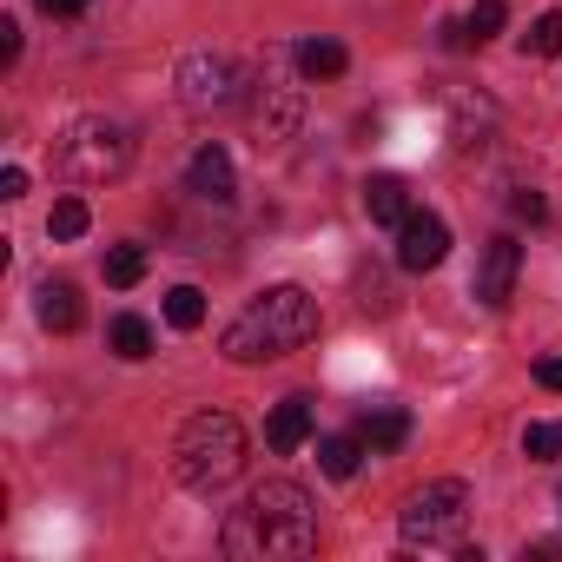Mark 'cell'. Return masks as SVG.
<instances>
[{
	"label": "cell",
	"mask_w": 562,
	"mask_h": 562,
	"mask_svg": "<svg viewBox=\"0 0 562 562\" xmlns=\"http://www.w3.org/2000/svg\"><path fill=\"white\" fill-rule=\"evenodd\" d=\"M225 555L238 562H285V555H312L318 549V503L305 483L271 476L245 496V509L225 516Z\"/></svg>",
	"instance_id": "6da1fadb"
},
{
	"label": "cell",
	"mask_w": 562,
	"mask_h": 562,
	"mask_svg": "<svg viewBox=\"0 0 562 562\" xmlns=\"http://www.w3.org/2000/svg\"><path fill=\"white\" fill-rule=\"evenodd\" d=\"M312 338H318V299H312L305 285H271L265 299H251V305L225 325L218 351H225L232 364H271V358H285V351H299V345H312Z\"/></svg>",
	"instance_id": "7a4b0ae2"
},
{
	"label": "cell",
	"mask_w": 562,
	"mask_h": 562,
	"mask_svg": "<svg viewBox=\"0 0 562 562\" xmlns=\"http://www.w3.org/2000/svg\"><path fill=\"white\" fill-rule=\"evenodd\" d=\"M238 470H245V430H238V417H232V411H199V417H186V430H179V443H172V476H179L186 490L212 496V490H225Z\"/></svg>",
	"instance_id": "3957f363"
},
{
	"label": "cell",
	"mask_w": 562,
	"mask_h": 562,
	"mask_svg": "<svg viewBox=\"0 0 562 562\" xmlns=\"http://www.w3.org/2000/svg\"><path fill=\"white\" fill-rule=\"evenodd\" d=\"M463 522H470V483H457V476L424 483L404 503V516H397V529H404L411 549H450L463 536Z\"/></svg>",
	"instance_id": "277c9868"
},
{
	"label": "cell",
	"mask_w": 562,
	"mask_h": 562,
	"mask_svg": "<svg viewBox=\"0 0 562 562\" xmlns=\"http://www.w3.org/2000/svg\"><path fill=\"white\" fill-rule=\"evenodd\" d=\"M133 166V133L120 120H80L67 139H60V172L80 179V186H100V179H120Z\"/></svg>",
	"instance_id": "5b68a950"
},
{
	"label": "cell",
	"mask_w": 562,
	"mask_h": 562,
	"mask_svg": "<svg viewBox=\"0 0 562 562\" xmlns=\"http://www.w3.org/2000/svg\"><path fill=\"white\" fill-rule=\"evenodd\" d=\"M245 100V74L225 60V54H186L179 60V106L186 113H232Z\"/></svg>",
	"instance_id": "8992f818"
},
{
	"label": "cell",
	"mask_w": 562,
	"mask_h": 562,
	"mask_svg": "<svg viewBox=\"0 0 562 562\" xmlns=\"http://www.w3.org/2000/svg\"><path fill=\"white\" fill-rule=\"evenodd\" d=\"M516 271H522V245H516L509 232H503V238H490V245H483V265H476V285H470L483 312H503V305H509Z\"/></svg>",
	"instance_id": "52a82bcc"
},
{
	"label": "cell",
	"mask_w": 562,
	"mask_h": 562,
	"mask_svg": "<svg viewBox=\"0 0 562 562\" xmlns=\"http://www.w3.org/2000/svg\"><path fill=\"white\" fill-rule=\"evenodd\" d=\"M443 251H450V225H443L437 212H417V205H411V218L397 225V265H404V271H437Z\"/></svg>",
	"instance_id": "ba28073f"
},
{
	"label": "cell",
	"mask_w": 562,
	"mask_h": 562,
	"mask_svg": "<svg viewBox=\"0 0 562 562\" xmlns=\"http://www.w3.org/2000/svg\"><path fill=\"white\" fill-rule=\"evenodd\" d=\"M186 192H192V199H205V205H232V199H238V172H232V153L205 139V146L186 159Z\"/></svg>",
	"instance_id": "9c48e42d"
},
{
	"label": "cell",
	"mask_w": 562,
	"mask_h": 562,
	"mask_svg": "<svg viewBox=\"0 0 562 562\" xmlns=\"http://www.w3.org/2000/svg\"><path fill=\"white\" fill-rule=\"evenodd\" d=\"M265 443L278 450V457H292V450H305L312 443V397H285L271 417H265Z\"/></svg>",
	"instance_id": "30bf717a"
},
{
	"label": "cell",
	"mask_w": 562,
	"mask_h": 562,
	"mask_svg": "<svg viewBox=\"0 0 562 562\" xmlns=\"http://www.w3.org/2000/svg\"><path fill=\"white\" fill-rule=\"evenodd\" d=\"M292 126H299V87L265 80V87H258V133H265V139H285Z\"/></svg>",
	"instance_id": "8fae6325"
},
{
	"label": "cell",
	"mask_w": 562,
	"mask_h": 562,
	"mask_svg": "<svg viewBox=\"0 0 562 562\" xmlns=\"http://www.w3.org/2000/svg\"><path fill=\"white\" fill-rule=\"evenodd\" d=\"M364 212H371L378 225H404V218H411V186H404L397 172H371V179H364Z\"/></svg>",
	"instance_id": "7c38bea8"
},
{
	"label": "cell",
	"mask_w": 562,
	"mask_h": 562,
	"mask_svg": "<svg viewBox=\"0 0 562 562\" xmlns=\"http://www.w3.org/2000/svg\"><path fill=\"white\" fill-rule=\"evenodd\" d=\"M292 60H299V74H305V80H338V74L351 67L345 41H331V34H312V41H299V47H292Z\"/></svg>",
	"instance_id": "4fadbf2b"
},
{
	"label": "cell",
	"mask_w": 562,
	"mask_h": 562,
	"mask_svg": "<svg viewBox=\"0 0 562 562\" xmlns=\"http://www.w3.org/2000/svg\"><path fill=\"white\" fill-rule=\"evenodd\" d=\"M34 318H41L47 331H74V325H80V292L67 285V278H47V285L34 292Z\"/></svg>",
	"instance_id": "5bb4252c"
},
{
	"label": "cell",
	"mask_w": 562,
	"mask_h": 562,
	"mask_svg": "<svg viewBox=\"0 0 562 562\" xmlns=\"http://www.w3.org/2000/svg\"><path fill=\"white\" fill-rule=\"evenodd\" d=\"M106 345H113L126 364H139V358H153V325H146V318H133V312H120V318L106 325Z\"/></svg>",
	"instance_id": "9a60e30c"
},
{
	"label": "cell",
	"mask_w": 562,
	"mask_h": 562,
	"mask_svg": "<svg viewBox=\"0 0 562 562\" xmlns=\"http://www.w3.org/2000/svg\"><path fill=\"white\" fill-rule=\"evenodd\" d=\"M364 437H325L318 443V470L331 476V483H345V476H358V463H364Z\"/></svg>",
	"instance_id": "2e32d148"
},
{
	"label": "cell",
	"mask_w": 562,
	"mask_h": 562,
	"mask_svg": "<svg viewBox=\"0 0 562 562\" xmlns=\"http://www.w3.org/2000/svg\"><path fill=\"white\" fill-rule=\"evenodd\" d=\"M358 437H364L378 457H384V450H404V437H411V417L384 404V411H371V417H364V430H358Z\"/></svg>",
	"instance_id": "e0dca14e"
},
{
	"label": "cell",
	"mask_w": 562,
	"mask_h": 562,
	"mask_svg": "<svg viewBox=\"0 0 562 562\" xmlns=\"http://www.w3.org/2000/svg\"><path fill=\"white\" fill-rule=\"evenodd\" d=\"M490 120H496L490 100H476V106L457 100V106H450V139H457V146H483V126H490Z\"/></svg>",
	"instance_id": "ac0fdd59"
},
{
	"label": "cell",
	"mask_w": 562,
	"mask_h": 562,
	"mask_svg": "<svg viewBox=\"0 0 562 562\" xmlns=\"http://www.w3.org/2000/svg\"><path fill=\"white\" fill-rule=\"evenodd\" d=\"M166 325L172 331H199L205 325V292L199 285H172L166 292Z\"/></svg>",
	"instance_id": "d6986e66"
},
{
	"label": "cell",
	"mask_w": 562,
	"mask_h": 562,
	"mask_svg": "<svg viewBox=\"0 0 562 562\" xmlns=\"http://www.w3.org/2000/svg\"><path fill=\"white\" fill-rule=\"evenodd\" d=\"M87 225H93V212H87V199H60V205L47 212V238H60V245H74V238H87Z\"/></svg>",
	"instance_id": "ffe728a7"
},
{
	"label": "cell",
	"mask_w": 562,
	"mask_h": 562,
	"mask_svg": "<svg viewBox=\"0 0 562 562\" xmlns=\"http://www.w3.org/2000/svg\"><path fill=\"white\" fill-rule=\"evenodd\" d=\"M139 278H146V251H139V245H113V251H106V285L133 292Z\"/></svg>",
	"instance_id": "44dd1931"
},
{
	"label": "cell",
	"mask_w": 562,
	"mask_h": 562,
	"mask_svg": "<svg viewBox=\"0 0 562 562\" xmlns=\"http://www.w3.org/2000/svg\"><path fill=\"white\" fill-rule=\"evenodd\" d=\"M522 54H536V60H555V54H562V14H536V27L522 34Z\"/></svg>",
	"instance_id": "7402d4cb"
},
{
	"label": "cell",
	"mask_w": 562,
	"mask_h": 562,
	"mask_svg": "<svg viewBox=\"0 0 562 562\" xmlns=\"http://www.w3.org/2000/svg\"><path fill=\"white\" fill-rule=\"evenodd\" d=\"M503 21H509L503 0H476V8L463 14V27H470V41H476V47H483V41H496V34H503Z\"/></svg>",
	"instance_id": "603a6c76"
},
{
	"label": "cell",
	"mask_w": 562,
	"mask_h": 562,
	"mask_svg": "<svg viewBox=\"0 0 562 562\" xmlns=\"http://www.w3.org/2000/svg\"><path fill=\"white\" fill-rule=\"evenodd\" d=\"M522 457L529 463H555L562 457V424H529L522 430Z\"/></svg>",
	"instance_id": "cb8c5ba5"
},
{
	"label": "cell",
	"mask_w": 562,
	"mask_h": 562,
	"mask_svg": "<svg viewBox=\"0 0 562 562\" xmlns=\"http://www.w3.org/2000/svg\"><path fill=\"white\" fill-rule=\"evenodd\" d=\"M509 212H516V218H529V225H542V218H549V199H542L536 186H516V199H509Z\"/></svg>",
	"instance_id": "d4e9b609"
},
{
	"label": "cell",
	"mask_w": 562,
	"mask_h": 562,
	"mask_svg": "<svg viewBox=\"0 0 562 562\" xmlns=\"http://www.w3.org/2000/svg\"><path fill=\"white\" fill-rule=\"evenodd\" d=\"M21 60V21H0V67Z\"/></svg>",
	"instance_id": "484cf974"
},
{
	"label": "cell",
	"mask_w": 562,
	"mask_h": 562,
	"mask_svg": "<svg viewBox=\"0 0 562 562\" xmlns=\"http://www.w3.org/2000/svg\"><path fill=\"white\" fill-rule=\"evenodd\" d=\"M536 384L542 391H562V351L555 358H536Z\"/></svg>",
	"instance_id": "4316f807"
},
{
	"label": "cell",
	"mask_w": 562,
	"mask_h": 562,
	"mask_svg": "<svg viewBox=\"0 0 562 562\" xmlns=\"http://www.w3.org/2000/svg\"><path fill=\"white\" fill-rule=\"evenodd\" d=\"M21 192H27V172L8 166V172H0V199H21Z\"/></svg>",
	"instance_id": "83f0119b"
},
{
	"label": "cell",
	"mask_w": 562,
	"mask_h": 562,
	"mask_svg": "<svg viewBox=\"0 0 562 562\" xmlns=\"http://www.w3.org/2000/svg\"><path fill=\"white\" fill-rule=\"evenodd\" d=\"M47 14H60V21H74V14H87V0H41Z\"/></svg>",
	"instance_id": "f1b7e54d"
}]
</instances>
